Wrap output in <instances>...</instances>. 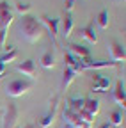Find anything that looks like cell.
Here are the masks:
<instances>
[{
  "mask_svg": "<svg viewBox=\"0 0 126 128\" xmlns=\"http://www.w3.org/2000/svg\"><path fill=\"white\" fill-rule=\"evenodd\" d=\"M16 30H18V36L27 43H37L43 38V34L46 32L44 27L41 25V22L37 18H34V16H30V14H25L18 20Z\"/></svg>",
  "mask_w": 126,
  "mask_h": 128,
  "instance_id": "obj_1",
  "label": "cell"
},
{
  "mask_svg": "<svg viewBox=\"0 0 126 128\" xmlns=\"http://www.w3.org/2000/svg\"><path fill=\"white\" fill-rule=\"evenodd\" d=\"M34 86L32 80H27V78H14L11 80V82L5 86V92L7 96H11V98H20V96H23L27 91H30Z\"/></svg>",
  "mask_w": 126,
  "mask_h": 128,
  "instance_id": "obj_2",
  "label": "cell"
},
{
  "mask_svg": "<svg viewBox=\"0 0 126 128\" xmlns=\"http://www.w3.org/2000/svg\"><path fill=\"white\" fill-rule=\"evenodd\" d=\"M18 126V108L14 103H7L2 116V128H16Z\"/></svg>",
  "mask_w": 126,
  "mask_h": 128,
  "instance_id": "obj_3",
  "label": "cell"
},
{
  "mask_svg": "<svg viewBox=\"0 0 126 128\" xmlns=\"http://www.w3.org/2000/svg\"><path fill=\"white\" fill-rule=\"evenodd\" d=\"M14 22V9L9 6V2H0V28L9 30L11 23Z\"/></svg>",
  "mask_w": 126,
  "mask_h": 128,
  "instance_id": "obj_4",
  "label": "cell"
},
{
  "mask_svg": "<svg viewBox=\"0 0 126 128\" xmlns=\"http://www.w3.org/2000/svg\"><path fill=\"white\" fill-rule=\"evenodd\" d=\"M41 25L44 27V30L50 32V38H52V43L57 44V34H59V20L57 18H52L48 14H43L41 16Z\"/></svg>",
  "mask_w": 126,
  "mask_h": 128,
  "instance_id": "obj_5",
  "label": "cell"
},
{
  "mask_svg": "<svg viewBox=\"0 0 126 128\" xmlns=\"http://www.w3.org/2000/svg\"><path fill=\"white\" fill-rule=\"evenodd\" d=\"M57 107H59V96H53L52 102H50V107H48V112L44 116H41L39 119V126L41 128H50L53 119H55V114H57Z\"/></svg>",
  "mask_w": 126,
  "mask_h": 128,
  "instance_id": "obj_6",
  "label": "cell"
},
{
  "mask_svg": "<svg viewBox=\"0 0 126 128\" xmlns=\"http://www.w3.org/2000/svg\"><path fill=\"white\" fill-rule=\"evenodd\" d=\"M62 118H64V121H62V128H80V124H82L78 114H76V112H73V110H69L68 107L64 108Z\"/></svg>",
  "mask_w": 126,
  "mask_h": 128,
  "instance_id": "obj_7",
  "label": "cell"
},
{
  "mask_svg": "<svg viewBox=\"0 0 126 128\" xmlns=\"http://www.w3.org/2000/svg\"><path fill=\"white\" fill-rule=\"evenodd\" d=\"M108 87H110V78H108V76L94 75L92 86H91V91H92V92H105Z\"/></svg>",
  "mask_w": 126,
  "mask_h": 128,
  "instance_id": "obj_8",
  "label": "cell"
},
{
  "mask_svg": "<svg viewBox=\"0 0 126 128\" xmlns=\"http://www.w3.org/2000/svg\"><path fill=\"white\" fill-rule=\"evenodd\" d=\"M112 100L124 110V105H126V92H124V84H123V80H117L116 89L112 91Z\"/></svg>",
  "mask_w": 126,
  "mask_h": 128,
  "instance_id": "obj_9",
  "label": "cell"
},
{
  "mask_svg": "<svg viewBox=\"0 0 126 128\" xmlns=\"http://www.w3.org/2000/svg\"><path fill=\"white\" fill-rule=\"evenodd\" d=\"M108 52H110V57H112L114 62H119V60H124L126 59V52H124V46L119 44L117 41H112L108 46Z\"/></svg>",
  "mask_w": 126,
  "mask_h": 128,
  "instance_id": "obj_10",
  "label": "cell"
},
{
  "mask_svg": "<svg viewBox=\"0 0 126 128\" xmlns=\"http://www.w3.org/2000/svg\"><path fill=\"white\" fill-rule=\"evenodd\" d=\"M16 70H18L20 73H23L25 76L34 78V75H36V62H34L32 59H27V60L16 64Z\"/></svg>",
  "mask_w": 126,
  "mask_h": 128,
  "instance_id": "obj_11",
  "label": "cell"
},
{
  "mask_svg": "<svg viewBox=\"0 0 126 128\" xmlns=\"http://www.w3.org/2000/svg\"><path fill=\"white\" fill-rule=\"evenodd\" d=\"M78 34H80V38L87 39L89 43H98V34H96V30H94V23L89 22L85 27H82L80 30H78Z\"/></svg>",
  "mask_w": 126,
  "mask_h": 128,
  "instance_id": "obj_12",
  "label": "cell"
},
{
  "mask_svg": "<svg viewBox=\"0 0 126 128\" xmlns=\"http://www.w3.org/2000/svg\"><path fill=\"white\" fill-rule=\"evenodd\" d=\"M68 48H69V54H71L73 57H76V59L91 57V50H89V48H85L84 44H76V43H73V44H69Z\"/></svg>",
  "mask_w": 126,
  "mask_h": 128,
  "instance_id": "obj_13",
  "label": "cell"
},
{
  "mask_svg": "<svg viewBox=\"0 0 126 128\" xmlns=\"http://www.w3.org/2000/svg\"><path fill=\"white\" fill-rule=\"evenodd\" d=\"M64 62H66V68H69V70H71V71H75L76 75L84 71V70H82L80 60H78L76 57H73L69 52H66V54H64Z\"/></svg>",
  "mask_w": 126,
  "mask_h": 128,
  "instance_id": "obj_14",
  "label": "cell"
},
{
  "mask_svg": "<svg viewBox=\"0 0 126 128\" xmlns=\"http://www.w3.org/2000/svg\"><path fill=\"white\" fill-rule=\"evenodd\" d=\"M41 66L46 68V70H53L55 68V52L53 48H50V50H46L43 55H41Z\"/></svg>",
  "mask_w": 126,
  "mask_h": 128,
  "instance_id": "obj_15",
  "label": "cell"
},
{
  "mask_svg": "<svg viewBox=\"0 0 126 128\" xmlns=\"http://www.w3.org/2000/svg\"><path fill=\"white\" fill-rule=\"evenodd\" d=\"M71 32H73V18H71V14L68 12L64 16V20H62V38L68 39L71 36Z\"/></svg>",
  "mask_w": 126,
  "mask_h": 128,
  "instance_id": "obj_16",
  "label": "cell"
},
{
  "mask_svg": "<svg viewBox=\"0 0 126 128\" xmlns=\"http://www.w3.org/2000/svg\"><path fill=\"white\" fill-rule=\"evenodd\" d=\"M84 105H85V98H78V96H75V98H69L68 100V108L73 110V112H80L84 110Z\"/></svg>",
  "mask_w": 126,
  "mask_h": 128,
  "instance_id": "obj_17",
  "label": "cell"
},
{
  "mask_svg": "<svg viewBox=\"0 0 126 128\" xmlns=\"http://www.w3.org/2000/svg\"><path fill=\"white\" fill-rule=\"evenodd\" d=\"M5 48H7V50H5V54H2V55H0V62H2L4 66H5L7 62L16 60V57H18V50H16V48H12V46H5Z\"/></svg>",
  "mask_w": 126,
  "mask_h": 128,
  "instance_id": "obj_18",
  "label": "cell"
},
{
  "mask_svg": "<svg viewBox=\"0 0 126 128\" xmlns=\"http://www.w3.org/2000/svg\"><path fill=\"white\" fill-rule=\"evenodd\" d=\"M75 76H76V73L75 71H71L69 68H64V75H62V82H60V89L62 91H66L68 87H69V84L75 80Z\"/></svg>",
  "mask_w": 126,
  "mask_h": 128,
  "instance_id": "obj_19",
  "label": "cell"
},
{
  "mask_svg": "<svg viewBox=\"0 0 126 128\" xmlns=\"http://www.w3.org/2000/svg\"><path fill=\"white\" fill-rule=\"evenodd\" d=\"M84 110H85V112H89L91 116H96L98 112H100V102H98V100H92V98H85Z\"/></svg>",
  "mask_w": 126,
  "mask_h": 128,
  "instance_id": "obj_20",
  "label": "cell"
},
{
  "mask_svg": "<svg viewBox=\"0 0 126 128\" xmlns=\"http://www.w3.org/2000/svg\"><path fill=\"white\" fill-rule=\"evenodd\" d=\"M96 23L100 28H108V23H110V16H108V9H101L96 16Z\"/></svg>",
  "mask_w": 126,
  "mask_h": 128,
  "instance_id": "obj_21",
  "label": "cell"
},
{
  "mask_svg": "<svg viewBox=\"0 0 126 128\" xmlns=\"http://www.w3.org/2000/svg\"><path fill=\"white\" fill-rule=\"evenodd\" d=\"M108 123H110V126L112 128H117V126H121L123 124V114L119 110H114L112 114H110V119H108Z\"/></svg>",
  "mask_w": 126,
  "mask_h": 128,
  "instance_id": "obj_22",
  "label": "cell"
},
{
  "mask_svg": "<svg viewBox=\"0 0 126 128\" xmlns=\"http://www.w3.org/2000/svg\"><path fill=\"white\" fill-rule=\"evenodd\" d=\"M14 9H16L21 16H25V14H28L30 12V9H32V6H30L28 2H16V6H14Z\"/></svg>",
  "mask_w": 126,
  "mask_h": 128,
  "instance_id": "obj_23",
  "label": "cell"
},
{
  "mask_svg": "<svg viewBox=\"0 0 126 128\" xmlns=\"http://www.w3.org/2000/svg\"><path fill=\"white\" fill-rule=\"evenodd\" d=\"M7 32L5 28H0V50H4L5 48V41H7Z\"/></svg>",
  "mask_w": 126,
  "mask_h": 128,
  "instance_id": "obj_24",
  "label": "cell"
},
{
  "mask_svg": "<svg viewBox=\"0 0 126 128\" xmlns=\"http://www.w3.org/2000/svg\"><path fill=\"white\" fill-rule=\"evenodd\" d=\"M73 4H75V0H66V6H64V7H66V11H68V12L73 9Z\"/></svg>",
  "mask_w": 126,
  "mask_h": 128,
  "instance_id": "obj_25",
  "label": "cell"
},
{
  "mask_svg": "<svg viewBox=\"0 0 126 128\" xmlns=\"http://www.w3.org/2000/svg\"><path fill=\"white\" fill-rule=\"evenodd\" d=\"M4 73H5V66L0 62V76H4Z\"/></svg>",
  "mask_w": 126,
  "mask_h": 128,
  "instance_id": "obj_26",
  "label": "cell"
},
{
  "mask_svg": "<svg viewBox=\"0 0 126 128\" xmlns=\"http://www.w3.org/2000/svg\"><path fill=\"white\" fill-rule=\"evenodd\" d=\"M80 128H91V123H84V121H82V124H80Z\"/></svg>",
  "mask_w": 126,
  "mask_h": 128,
  "instance_id": "obj_27",
  "label": "cell"
},
{
  "mask_svg": "<svg viewBox=\"0 0 126 128\" xmlns=\"http://www.w3.org/2000/svg\"><path fill=\"white\" fill-rule=\"evenodd\" d=\"M100 128H112V126H110V123H103Z\"/></svg>",
  "mask_w": 126,
  "mask_h": 128,
  "instance_id": "obj_28",
  "label": "cell"
},
{
  "mask_svg": "<svg viewBox=\"0 0 126 128\" xmlns=\"http://www.w3.org/2000/svg\"><path fill=\"white\" fill-rule=\"evenodd\" d=\"M25 128H36V126H34V124H27Z\"/></svg>",
  "mask_w": 126,
  "mask_h": 128,
  "instance_id": "obj_29",
  "label": "cell"
},
{
  "mask_svg": "<svg viewBox=\"0 0 126 128\" xmlns=\"http://www.w3.org/2000/svg\"><path fill=\"white\" fill-rule=\"evenodd\" d=\"M119 2H124V0H119Z\"/></svg>",
  "mask_w": 126,
  "mask_h": 128,
  "instance_id": "obj_30",
  "label": "cell"
},
{
  "mask_svg": "<svg viewBox=\"0 0 126 128\" xmlns=\"http://www.w3.org/2000/svg\"><path fill=\"white\" fill-rule=\"evenodd\" d=\"M0 80H2V76H0Z\"/></svg>",
  "mask_w": 126,
  "mask_h": 128,
  "instance_id": "obj_31",
  "label": "cell"
}]
</instances>
